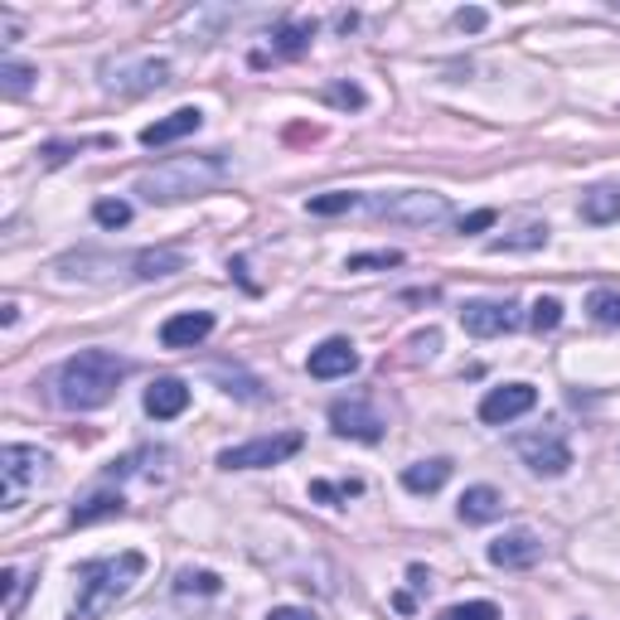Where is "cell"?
<instances>
[{
  "mask_svg": "<svg viewBox=\"0 0 620 620\" xmlns=\"http://www.w3.org/2000/svg\"><path fill=\"white\" fill-rule=\"evenodd\" d=\"M127 359L112 349H78L74 359H64L54 374V398L68 412H98L117 398V384L127 378Z\"/></svg>",
  "mask_w": 620,
  "mask_h": 620,
  "instance_id": "obj_1",
  "label": "cell"
},
{
  "mask_svg": "<svg viewBox=\"0 0 620 620\" xmlns=\"http://www.w3.org/2000/svg\"><path fill=\"white\" fill-rule=\"evenodd\" d=\"M229 180V160L223 151H204V155H175V160L155 165L137 180V194L146 204H180L194 194H209Z\"/></svg>",
  "mask_w": 620,
  "mask_h": 620,
  "instance_id": "obj_2",
  "label": "cell"
},
{
  "mask_svg": "<svg viewBox=\"0 0 620 620\" xmlns=\"http://www.w3.org/2000/svg\"><path fill=\"white\" fill-rule=\"evenodd\" d=\"M146 572V553H117V557H92L78 567V596L68 620H102L121 596L131 592V582Z\"/></svg>",
  "mask_w": 620,
  "mask_h": 620,
  "instance_id": "obj_3",
  "label": "cell"
},
{
  "mask_svg": "<svg viewBox=\"0 0 620 620\" xmlns=\"http://www.w3.org/2000/svg\"><path fill=\"white\" fill-rule=\"evenodd\" d=\"M369 214L388 223H402V229H431L451 214V199L437 190H402L388 194V199H369Z\"/></svg>",
  "mask_w": 620,
  "mask_h": 620,
  "instance_id": "obj_4",
  "label": "cell"
},
{
  "mask_svg": "<svg viewBox=\"0 0 620 620\" xmlns=\"http://www.w3.org/2000/svg\"><path fill=\"white\" fill-rule=\"evenodd\" d=\"M49 475V456L39 447H20V441H10L5 451H0V480H5V494H0V509L15 514L20 504H25V494L35 490L39 480Z\"/></svg>",
  "mask_w": 620,
  "mask_h": 620,
  "instance_id": "obj_5",
  "label": "cell"
},
{
  "mask_svg": "<svg viewBox=\"0 0 620 620\" xmlns=\"http://www.w3.org/2000/svg\"><path fill=\"white\" fill-rule=\"evenodd\" d=\"M170 82V64L165 59H107L102 64V88L137 98V92H155Z\"/></svg>",
  "mask_w": 620,
  "mask_h": 620,
  "instance_id": "obj_6",
  "label": "cell"
},
{
  "mask_svg": "<svg viewBox=\"0 0 620 620\" xmlns=\"http://www.w3.org/2000/svg\"><path fill=\"white\" fill-rule=\"evenodd\" d=\"M296 451H301V431H276V437H253L243 447L219 451V465L223 470H262V465H282Z\"/></svg>",
  "mask_w": 620,
  "mask_h": 620,
  "instance_id": "obj_7",
  "label": "cell"
},
{
  "mask_svg": "<svg viewBox=\"0 0 620 620\" xmlns=\"http://www.w3.org/2000/svg\"><path fill=\"white\" fill-rule=\"evenodd\" d=\"M330 431L345 441L374 447V441H384V417H378V408L369 398H339L330 402Z\"/></svg>",
  "mask_w": 620,
  "mask_h": 620,
  "instance_id": "obj_8",
  "label": "cell"
},
{
  "mask_svg": "<svg viewBox=\"0 0 620 620\" xmlns=\"http://www.w3.org/2000/svg\"><path fill=\"white\" fill-rule=\"evenodd\" d=\"M514 451H519V461L529 465L533 475H543V480H557V475L572 470V447H567L563 437H553V431H529V437L514 441Z\"/></svg>",
  "mask_w": 620,
  "mask_h": 620,
  "instance_id": "obj_9",
  "label": "cell"
},
{
  "mask_svg": "<svg viewBox=\"0 0 620 620\" xmlns=\"http://www.w3.org/2000/svg\"><path fill=\"white\" fill-rule=\"evenodd\" d=\"M461 325H465V335H475V339L509 335V330H519V306L514 301H465Z\"/></svg>",
  "mask_w": 620,
  "mask_h": 620,
  "instance_id": "obj_10",
  "label": "cell"
},
{
  "mask_svg": "<svg viewBox=\"0 0 620 620\" xmlns=\"http://www.w3.org/2000/svg\"><path fill=\"white\" fill-rule=\"evenodd\" d=\"M490 563L504 567V572H529V567L543 563V539L533 529H509L490 543Z\"/></svg>",
  "mask_w": 620,
  "mask_h": 620,
  "instance_id": "obj_11",
  "label": "cell"
},
{
  "mask_svg": "<svg viewBox=\"0 0 620 620\" xmlns=\"http://www.w3.org/2000/svg\"><path fill=\"white\" fill-rule=\"evenodd\" d=\"M533 402H539V392L529 384H504V388H490L480 398V422H490V427H504V422L524 417V412H533Z\"/></svg>",
  "mask_w": 620,
  "mask_h": 620,
  "instance_id": "obj_12",
  "label": "cell"
},
{
  "mask_svg": "<svg viewBox=\"0 0 620 620\" xmlns=\"http://www.w3.org/2000/svg\"><path fill=\"white\" fill-rule=\"evenodd\" d=\"M306 369H310V378H349L359 369V349L349 345L345 335H335V339H325L320 349H310V359H306Z\"/></svg>",
  "mask_w": 620,
  "mask_h": 620,
  "instance_id": "obj_13",
  "label": "cell"
},
{
  "mask_svg": "<svg viewBox=\"0 0 620 620\" xmlns=\"http://www.w3.org/2000/svg\"><path fill=\"white\" fill-rule=\"evenodd\" d=\"M199 127H204V112H199V107H175L170 117L151 121V127L141 131V146H151V151H160V146H175V141L194 137V131H199Z\"/></svg>",
  "mask_w": 620,
  "mask_h": 620,
  "instance_id": "obj_14",
  "label": "cell"
},
{
  "mask_svg": "<svg viewBox=\"0 0 620 620\" xmlns=\"http://www.w3.org/2000/svg\"><path fill=\"white\" fill-rule=\"evenodd\" d=\"M214 335V315L209 310H184V315H170L160 325V345L165 349H194Z\"/></svg>",
  "mask_w": 620,
  "mask_h": 620,
  "instance_id": "obj_15",
  "label": "cell"
},
{
  "mask_svg": "<svg viewBox=\"0 0 620 620\" xmlns=\"http://www.w3.org/2000/svg\"><path fill=\"white\" fill-rule=\"evenodd\" d=\"M141 408H146V417H155V422H170L190 408V388H184V378H155L146 388V398H141Z\"/></svg>",
  "mask_w": 620,
  "mask_h": 620,
  "instance_id": "obj_16",
  "label": "cell"
},
{
  "mask_svg": "<svg viewBox=\"0 0 620 620\" xmlns=\"http://www.w3.org/2000/svg\"><path fill=\"white\" fill-rule=\"evenodd\" d=\"M456 514H461V524H494L504 514V494L494 490V485H470V490L461 494Z\"/></svg>",
  "mask_w": 620,
  "mask_h": 620,
  "instance_id": "obj_17",
  "label": "cell"
},
{
  "mask_svg": "<svg viewBox=\"0 0 620 620\" xmlns=\"http://www.w3.org/2000/svg\"><path fill=\"white\" fill-rule=\"evenodd\" d=\"M447 480H451V461L447 456L412 461L408 470H402V490H408V494H437Z\"/></svg>",
  "mask_w": 620,
  "mask_h": 620,
  "instance_id": "obj_18",
  "label": "cell"
},
{
  "mask_svg": "<svg viewBox=\"0 0 620 620\" xmlns=\"http://www.w3.org/2000/svg\"><path fill=\"white\" fill-rule=\"evenodd\" d=\"M137 276L141 282H160V276H175L184 272V253L180 247H146V253H137Z\"/></svg>",
  "mask_w": 620,
  "mask_h": 620,
  "instance_id": "obj_19",
  "label": "cell"
},
{
  "mask_svg": "<svg viewBox=\"0 0 620 620\" xmlns=\"http://www.w3.org/2000/svg\"><path fill=\"white\" fill-rule=\"evenodd\" d=\"M127 509V500L121 494H92V500H82V504H74V514H68V524L74 529H88V524H102V519H117V514Z\"/></svg>",
  "mask_w": 620,
  "mask_h": 620,
  "instance_id": "obj_20",
  "label": "cell"
},
{
  "mask_svg": "<svg viewBox=\"0 0 620 620\" xmlns=\"http://www.w3.org/2000/svg\"><path fill=\"white\" fill-rule=\"evenodd\" d=\"M582 219L586 223H616L620 219V190H611V184L586 190L582 194Z\"/></svg>",
  "mask_w": 620,
  "mask_h": 620,
  "instance_id": "obj_21",
  "label": "cell"
},
{
  "mask_svg": "<svg viewBox=\"0 0 620 620\" xmlns=\"http://www.w3.org/2000/svg\"><path fill=\"white\" fill-rule=\"evenodd\" d=\"M35 78H39V68L20 64V59H0V92H5V98H25V92L35 88Z\"/></svg>",
  "mask_w": 620,
  "mask_h": 620,
  "instance_id": "obj_22",
  "label": "cell"
},
{
  "mask_svg": "<svg viewBox=\"0 0 620 620\" xmlns=\"http://www.w3.org/2000/svg\"><path fill=\"white\" fill-rule=\"evenodd\" d=\"M543 243H547V223H524L519 233L494 237L490 253H533V247H543Z\"/></svg>",
  "mask_w": 620,
  "mask_h": 620,
  "instance_id": "obj_23",
  "label": "cell"
},
{
  "mask_svg": "<svg viewBox=\"0 0 620 620\" xmlns=\"http://www.w3.org/2000/svg\"><path fill=\"white\" fill-rule=\"evenodd\" d=\"M223 592V582H219V572H194V567H184L180 577H175V596H219Z\"/></svg>",
  "mask_w": 620,
  "mask_h": 620,
  "instance_id": "obj_24",
  "label": "cell"
},
{
  "mask_svg": "<svg viewBox=\"0 0 620 620\" xmlns=\"http://www.w3.org/2000/svg\"><path fill=\"white\" fill-rule=\"evenodd\" d=\"M310 35H315V25H310V20H292V25H282V29H276V54H282V59L306 54Z\"/></svg>",
  "mask_w": 620,
  "mask_h": 620,
  "instance_id": "obj_25",
  "label": "cell"
},
{
  "mask_svg": "<svg viewBox=\"0 0 620 620\" xmlns=\"http://www.w3.org/2000/svg\"><path fill=\"white\" fill-rule=\"evenodd\" d=\"M586 310H592L596 325L620 330V292H611V286H596V292L586 296Z\"/></svg>",
  "mask_w": 620,
  "mask_h": 620,
  "instance_id": "obj_26",
  "label": "cell"
},
{
  "mask_svg": "<svg viewBox=\"0 0 620 620\" xmlns=\"http://www.w3.org/2000/svg\"><path fill=\"white\" fill-rule=\"evenodd\" d=\"M306 209L315 214V219H335V214L359 209V194H354V190H330V194H315V199H306Z\"/></svg>",
  "mask_w": 620,
  "mask_h": 620,
  "instance_id": "obj_27",
  "label": "cell"
},
{
  "mask_svg": "<svg viewBox=\"0 0 620 620\" xmlns=\"http://www.w3.org/2000/svg\"><path fill=\"white\" fill-rule=\"evenodd\" d=\"M325 102H330V107H345V112H364L369 107V92L359 88V82H330Z\"/></svg>",
  "mask_w": 620,
  "mask_h": 620,
  "instance_id": "obj_28",
  "label": "cell"
},
{
  "mask_svg": "<svg viewBox=\"0 0 620 620\" xmlns=\"http://www.w3.org/2000/svg\"><path fill=\"white\" fill-rule=\"evenodd\" d=\"M529 325L539 330V335H553V330L563 325V301H557V296H539V301H533Z\"/></svg>",
  "mask_w": 620,
  "mask_h": 620,
  "instance_id": "obj_29",
  "label": "cell"
},
{
  "mask_svg": "<svg viewBox=\"0 0 620 620\" xmlns=\"http://www.w3.org/2000/svg\"><path fill=\"white\" fill-rule=\"evenodd\" d=\"M0 586H5V620H15L20 602H25V592H29L25 572H20V567H5V572H0Z\"/></svg>",
  "mask_w": 620,
  "mask_h": 620,
  "instance_id": "obj_30",
  "label": "cell"
},
{
  "mask_svg": "<svg viewBox=\"0 0 620 620\" xmlns=\"http://www.w3.org/2000/svg\"><path fill=\"white\" fill-rule=\"evenodd\" d=\"M437 620H504L494 602H461V606H447Z\"/></svg>",
  "mask_w": 620,
  "mask_h": 620,
  "instance_id": "obj_31",
  "label": "cell"
},
{
  "mask_svg": "<svg viewBox=\"0 0 620 620\" xmlns=\"http://www.w3.org/2000/svg\"><path fill=\"white\" fill-rule=\"evenodd\" d=\"M92 219H98L102 229H127V223H131V204H121V199H98V204H92Z\"/></svg>",
  "mask_w": 620,
  "mask_h": 620,
  "instance_id": "obj_32",
  "label": "cell"
},
{
  "mask_svg": "<svg viewBox=\"0 0 620 620\" xmlns=\"http://www.w3.org/2000/svg\"><path fill=\"white\" fill-rule=\"evenodd\" d=\"M354 494H364V485H359V480H345V485L310 480V500H320V504H330V500H354Z\"/></svg>",
  "mask_w": 620,
  "mask_h": 620,
  "instance_id": "obj_33",
  "label": "cell"
},
{
  "mask_svg": "<svg viewBox=\"0 0 620 620\" xmlns=\"http://www.w3.org/2000/svg\"><path fill=\"white\" fill-rule=\"evenodd\" d=\"M402 262V253H392V247H384V253H359V257H349V272H384V267H398Z\"/></svg>",
  "mask_w": 620,
  "mask_h": 620,
  "instance_id": "obj_34",
  "label": "cell"
},
{
  "mask_svg": "<svg viewBox=\"0 0 620 620\" xmlns=\"http://www.w3.org/2000/svg\"><path fill=\"white\" fill-rule=\"evenodd\" d=\"M82 146H102V141H49L39 155H44V165H64V160H74Z\"/></svg>",
  "mask_w": 620,
  "mask_h": 620,
  "instance_id": "obj_35",
  "label": "cell"
},
{
  "mask_svg": "<svg viewBox=\"0 0 620 620\" xmlns=\"http://www.w3.org/2000/svg\"><path fill=\"white\" fill-rule=\"evenodd\" d=\"M500 223V214L494 209H475V214H465L461 219V233H485V229H494Z\"/></svg>",
  "mask_w": 620,
  "mask_h": 620,
  "instance_id": "obj_36",
  "label": "cell"
},
{
  "mask_svg": "<svg viewBox=\"0 0 620 620\" xmlns=\"http://www.w3.org/2000/svg\"><path fill=\"white\" fill-rule=\"evenodd\" d=\"M485 20H490V15H485L480 5H470V10H456V25L465 29V35H480V29H485Z\"/></svg>",
  "mask_w": 620,
  "mask_h": 620,
  "instance_id": "obj_37",
  "label": "cell"
},
{
  "mask_svg": "<svg viewBox=\"0 0 620 620\" xmlns=\"http://www.w3.org/2000/svg\"><path fill=\"white\" fill-rule=\"evenodd\" d=\"M267 620H315V611H306V606H276Z\"/></svg>",
  "mask_w": 620,
  "mask_h": 620,
  "instance_id": "obj_38",
  "label": "cell"
},
{
  "mask_svg": "<svg viewBox=\"0 0 620 620\" xmlns=\"http://www.w3.org/2000/svg\"><path fill=\"white\" fill-rule=\"evenodd\" d=\"M15 320H20V306L5 301V306H0V325H15Z\"/></svg>",
  "mask_w": 620,
  "mask_h": 620,
  "instance_id": "obj_39",
  "label": "cell"
}]
</instances>
